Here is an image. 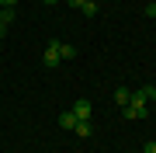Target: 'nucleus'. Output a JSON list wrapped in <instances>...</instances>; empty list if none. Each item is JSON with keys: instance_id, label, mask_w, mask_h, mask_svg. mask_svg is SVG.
Returning <instances> with one entry per match:
<instances>
[{"instance_id": "f257e3e1", "label": "nucleus", "mask_w": 156, "mask_h": 153, "mask_svg": "<svg viewBox=\"0 0 156 153\" xmlns=\"http://www.w3.org/2000/svg\"><path fill=\"white\" fill-rule=\"evenodd\" d=\"M42 63H45L49 70L62 63V56H59V42H49V46H45V52H42Z\"/></svg>"}, {"instance_id": "f03ea898", "label": "nucleus", "mask_w": 156, "mask_h": 153, "mask_svg": "<svg viewBox=\"0 0 156 153\" xmlns=\"http://www.w3.org/2000/svg\"><path fill=\"white\" fill-rule=\"evenodd\" d=\"M69 111L76 115V122H90V111H94V104H90V101H76Z\"/></svg>"}, {"instance_id": "7ed1b4c3", "label": "nucleus", "mask_w": 156, "mask_h": 153, "mask_svg": "<svg viewBox=\"0 0 156 153\" xmlns=\"http://www.w3.org/2000/svg\"><path fill=\"white\" fill-rule=\"evenodd\" d=\"M73 132H76V136H94V125H90V122H76V125H73Z\"/></svg>"}, {"instance_id": "20e7f679", "label": "nucleus", "mask_w": 156, "mask_h": 153, "mask_svg": "<svg viewBox=\"0 0 156 153\" xmlns=\"http://www.w3.org/2000/svg\"><path fill=\"white\" fill-rule=\"evenodd\" d=\"M59 56H62V59H73V56H76V46H69V42H59Z\"/></svg>"}, {"instance_id": "39448f33", "label": "nucleus", "mask_w": 156, "mask_h": 153, "mask_svg": "<svg viewBox=\"0 0 156 153\" xmlns=\"http://www.w3.org/2000/svg\"><path fill=\"white\" fill-rule=\"evenodd\" d=\"M59 125H62V129H73V125H76V115H73V111H62L59 115Z\"/></svg>"}, {"instance_id": "423d86ee", "label": "nucleus", "mask_w": 156, "mask_h": 153, "mask_svg": "<svg viewBox=\"0 0 156 153\" xmlns=\"http://www.w3.org/2000/svg\"><path fill=\"white\" fill-rule=\"evenodd\" d=\"M128 97H132V91L128 87H118L115 91V104H128Z\"/></svg>"}, {"instance_id": "0eeeda50", "label": "nucleus", "mask_w": 156, "mask_h": 153, "mask_svg": "<svg viewBox=\"0 0 156 153\" xmlns=\"http://www.w3.org/2000/svg\"><path fill=\"white\" fill-rule=\"evenodd\" d=\"M0 21L11 24V21H14V7H0Z\"/></svg>"}, {"instance_id": "6e6552de", "label": "nucleus", "mask_w": 156, "mask_h": 153, "mask_svg": "<svg viewBox=\"0 0 156 153\" xmlns=\"http://www.w3.org/2000/svg\"><path fill=\"white\" fill-rule=\"evenodd\" d=\"M80 11H83L87 17H94V14H97V0H87V4H83V7H80Z\"/></svg>"}, {"instance_id": "1a4fd4ad", "label": "nucleus", "mask_w": 156, "mask_h": 153, "mask_svg": "<svg viewBox=\"0 0 156 153\" xmlns=\"http://www.w3.org/2000/svg\"><path fill=\"white\" fill-rule=\"evenodd\" d=\"M146 14H149V17H156V0H153V4H146Z\"/></svg>"}, {"instance_id": "9d476101", "label": "nucleus", "mask_w": 156, "mask_h": 153, "mask_svg": "<svg viewBox=\"0 0 156 153\" xmlns=\"http://www.w3.org/2000/svg\"><path fill=\"white\" fill-rule=\"evenodd\" d=\"M142 153H156V143H146V150Z\"/></svg>"}, {"instance_id": "9b49d317", "label": "nucleus", "mask_w": 156, "mask_h": 153, "mask_svg": "<svg viewBox=\"0 0 156 153\" xmlns=\"http://www.w3.org/2000/svg\"><path fill=\"white\" fill-rule=\"evenodd\" d=\"M17 4V0H0V7H14Z\"/></svg>"}, {"instance_id": "f8f14e48", "label": "nucleus", "mask_w": 156, "mask_h": 153, "mask_svg": "<svg viewBox=\"0 0 156 153\" xmlns=\"http://www.w3.org/2000/svg\"><path fill=\"white\" fill-rule=\"evenodd\" d=\"M87 4V0H69V7H83Z\"/></svg>"}, {"instance_id": "ddd939ff", "label": "nucleus", "mask_w": 156, "mask_h": 153, "mask_svg": "<svg viewBox=\"0 0 156 153\" xmlns=\"http://www.w3.org/2000/svg\"><path fill=\"white\" fill-rule=\"evenodd\" d=\"M146 91H149V97H153V101H156V87H146Z\"/></svg>"}, {"instance_id": "4468645a", "label": "nucleus", "mask_w": 156, "mask_h": 153, "mask_svg": "<svg viewBox=\"0 0 156 153\" xmlns=\"http://www.w3.org/2000/svg\"><path fill=\"white\" fill-rule=\"evenodd\" d=\"M42 4H56V0H42Z\"/></svg>"}, {"instance_id": "2eb2a0df", "label": "nucleus", "mask_w": 156, "mask_h": 153, "mask_svg": "<svg viewBox=\"0 0 156 153\" xmlns=\"http://www.w3.org/2000/svg\"><path fill=\"white\" fill-rule=\"evenodd\" d=\"M115 4H118V0H115Z\"/></svg>"}]
</instances>
